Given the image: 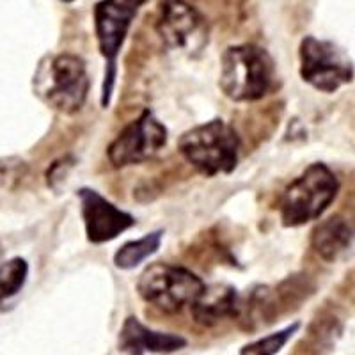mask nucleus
I'll return each instance as SVG.
<instances>
[{
	"label": "nucleus",
	"instance_id": "nucleus-5",
	"mask_svg": "<svg viewBox=\"0 0 355 355\" xmlns=\"http://www.w3.org/2000/svg\"><path fill=\"white\" fill-rule=\"evenodd\" d=\"M150 0H100L94 6V33L98 49L105 59V80L101 87V107L107 109L112 100L117 75V57L121 52L133 18Z\"/></svg>",
	"mask_w": 355,
	"mask_h": 355
},
{
	"label": "nucleus",
	"instance_id": "nucleus-4",
	"mask_svg": "<svg viewBox=\"0 0 355 355\" xmlns=\"http://www.w3.org/2000/svg\"><path fill=\"white\" fill-rule=\"evenodd\" d=\"M339 192L338 176L325 164H311L284 189L279 214L284 227H299L322 217Z\"/></svg>",
	"mask_w": 355,
	"mask_h": 355
},
{
	"label": "nucleus",
	"instance_id": "nucleus-20",
	"mask_svg": "<svg viewBox=\"0 0 355 355\" xmlns=\"http://www.w3.org/2000/svg\"><path fill=\"white\" fill-rule=\"evenodd\" d=\"M62 2H75V0H62Z\"/></svg>",
	"mask_w": 355,
	"mask_h": 355
},
{
	"label": "nucleus",
	"instance_id": "nucleus-15",
	"mask_svg": "<svg viewBox=\"0 0 355 355\" xmlns=\"http://www.w3.org/2000/svg\"><path fill=\"white\" fill-rule=\"evenodd\" d=\"M28 277V265L24 258H11L0 263V306L17 297Z\"/></svg>",
	"mask_w": 355,
	"mask_h": 355
},
{
	"label": "nucleus",
	"instance_id": "nucleus-6",
	"mask_svg": "<svg viewBox=\"0 0 355 355\" xmlns=\"http://www.w3.org/2000/svg\"><path fill=\"white\" fill-rule=\"evenodd\" d=\"M206 284L194 272L171 263H151L137 281V291L148 304L162 313L174 315L190 306Z\"/></svg>",
	"mask_w": 355,
	"mask_h": 355
},
{
	"label": "nucleus",
	"instance_id": "nucleus-7",
	"mask_svg": "<svg viewBox=\"0 0 355 355\" xmlns=\"http://www.w3.org/2000/svg\"><path fill=\"white\" fill-rule=\"evenodd\" d=\"M300 77L320 93L332 94L352 84L355 68L343 49L327 40L306 36L300 41Z\"/></svg>",
	"mask_w": 355,
	"mask_h": 355
},
{
	"label": "nucleus",
	"instance_id": "nucleus-17",
	"mask_svg": "<svg viewBox=\"0 0 355 355\" xmlns=\"http://www.w3.org/2000/svg\"><path fill=\"white\" fill-rule=\"evenodd\" d=\"M28 173L27 162L18 157L0 158V190L12 192L21 185Z\"/></svg>",
	"mask_w": 355,
	"mask_h": 355
},
{
	"label": "nucleus",
	"instance_id": "nucleus-12",
	"mask_svg": "<svg viewBox=\"0 0 355 355\" xmlns=\"http://www.w3.org/2000/svg\"><path fill=\"white\" fill-rule=\"evenodd\" d=\"M190 315L202 327H214L226 318H236L240 311V295L230 284H211L190 304Z\"/></svg>",
	"mask_w": 355,
	"mask_h": 355
},
{
	"label": "nucleus",
	"instance_id": "nucleus-13",
	"mask_svg": "<svg viewBox=\"0 0 355 355\" xmlns=\"http://www.w3.org/2000/svg\"><path fill=\"white\" fill-rule=\"evenodd\" d=\"M354 242L355 224L345 215H332L318 222L311 233V247L327 263L338 261Z\"/></svg>",
	"mask_w": 355,
	"mask_h": 355
},
{
	"label": "nucleus",
	"instance_id": "nucleus-9",
	"mask_svg": "<svg viewBox=\"0 0 355 355\" xmlns=\"http://www.w3.org/2000/svg\"><path fill=\"white\" fill-rule=\"evenodd\" d=\"M169 132L166 125L146 109L110 142L107 157L116 169L137 166L157 157L167 144Z\"/></svg>",
	"mask_w": 355,
	"mask_h": 355
},
{
	"label": "nucleus",
	"instance_id": "nucleus-19",
	"mask_svg": "<svg viewBox=\"0 0 355 355\" xmlns=\"http://www.w3.org/2000/svg\"><path fill=\"white\" fill-rule=\"evenodd\" d=\"M2 254H4V249H2V245H0V258H2Z\"/></svg>",
	"mask_w": 355,
	"mask_h": 355
},
{
	"label": "nucleus",
	"instance_id": "nucleus-14",
	"mask_svg": "<svg viewBox=\"0 0 355 355\" xmlns=\"http://www.w3.org/2000/svg\"><path fill=\"white\" fill-rule=\"evenodd\" d=\"M162 239H164V231H153L144 234L142 239L123 243L114 254V265L121 270H132L160 249Z\"/></svg>",
	"mask_w": 355,
	"mask_h": 355
},
{
	"label": "nucleus",
	"instance_id": "nucleus-1",
	"mask_svg": "<svg viewBox=\"0 0 355 355\" xmlns=\"http://www.w3.org/2000/svg\"><path fill=\"white\" fill-rule=\"evenodd\" d=\"M34 94L59 114H77L87 100L91 80L84 59L57 53L41 59L33 78Z\"/></svg>",
	"mask_w": 355,
	"mask_h": 355
},
{
	"label": "nucleus",
	"instance_id": "nucleus-18",
	"mask_svg": "<svg viewBox=\"0 0 355 355\" xmlns=\"http://www.w3.org/2000/svg\"><path fill=\"white\" fill-rule=\"evenodd\" d=\"M73 167H75V158L69 157V155L53 162L52 166L49 167V171H46V185L53 190H59V185L71 173Z\"/></svg>",
	"mask_w": 355,
	"mask_h": 355
},
{
	"label": "nucleus",
	"instance_id": "nucleus-3",
	"mask_svg": "<svg viewBox=\"0 0 355 355\" xmlns=\"http://www.w3.org/2000/svg\"><path fill=\"white\" fill-rule=\"evenodd\" d=\"M178 151L202 176L230 174L239 166L240 137L226 121L211 119L183 133Z\"/></svg>",
	"mask_w": 355,
	"mask_h": 355
},
{
	"label": "nucleus",
	"instance_id": "nucleus-11",
	"mask_svg": "<svg viewBox=\"0 0 355 355\" xmlns=\"http://www.w3.org/2000/svg\"><path fill=\"white\" fill-rule=\"evenodd\" d=\"M187 347L183 336L146 327L137 316H128L119 331V352L126 355L173 354Z\"/></svg>",
	"mask_w": 355,
	"mask_h": 355
},
{
	"label": "nucleus",
	"instance_id": "nucleus-8",
	"mask_svg": "<svg viewBox=\"0 0 355 355\" xmlns=\"http://www.w3.org/2000/svg\"><path fill=\"white\" fill-rule=\"evenodd\" d=\"M157 33L167 49L194 57L208 44V24L187 0H160Z\"/></svg>",
	"mask_w": 355,
	"mask_h": 355
},
{
	"label": "nucleus",
	"instance_id": "nucleus-16",
	"mask_svg": "<svg viewBox=\"0 0 355 355\" xmlns=\"http://www.w3.org/2000/svg\"><path fill=\"white\" fill-rule=\"evenodd\" d=\"M299 329V322L291 323V325L281 329V331L272 332V334L265 336V338H259L256 341H252V343L245 345L240 350V355H277L279 352L283 350L284 345L293 338V334H297Z\"/></svg>",
	"mask_w": 355,
	"mask_h": 355
},
{
	"label": "nucleus",
	"instance_id": "nucleus-10",
	"mask_svg": "<svg viewBox=\"0 0 355 355\" xmlns=\"http://www.w3.org/2000/svg\"><path fill=\"white\" fill-rule=\"evenodd\" d=\"M78 199H80L85 236L91 243L110 242L135 224L132 215L119 210L96 190L87 187L80 189Z\"/></svg>",
	"mask_w": 355,
	"mask_h": 355
},
{
	"label": "nucleus",
	"instance_id": "nucleus-2",
	"mask_svg": "<svg viewBox=\"0 0 355 355\" xmlns=\"http://www.w3.org/2000/svg\"><path fill=\"white\" fill-rule=\"evenodd\" d=\"M274 59L258 44H234L226 49L220 59L222 93L236 103L258 101L274 85Z\"/></svg>",
	"mask_w": 355,
	"mask_h": 355
}]
</instances>
